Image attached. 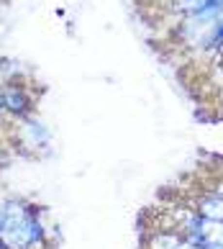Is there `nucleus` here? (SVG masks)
Here are the masks:
<instances>
[{
	"mask_svg": "<svg viewBox=\"0 0 223 249\" xmlns=\"http://www.w3.org/2000/svg\"><path fill=\"white\" fill-rule=\"evenodd\" d=\"M195 211H198L203 218L221 221V224H223V196H221V193L206 190L198 200H195Z\"/></svg>",
	"mask_w": 223,
	"mask_h": 249,
	"instance_id": "f257e3e1",
	"label": "nucleus"
},
{
	"mask_svg": "<svg viewBox=\"0 0 223 249\" xmlns=\"http://www.w3.org/2000/svg\"><path fill=\"white\" fill-rule=\"evenodd\" d=\"M185 236L174 229H156L146 239V249H180Z\"/></svg>",
	"mask_w": 223,
	"mask_h": 249,
	"instance_id": "f03ea898",
	"label": "nucleus"
}]
</instances>
